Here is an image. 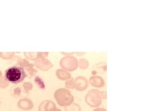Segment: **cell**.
Instances as JSON below:
<instances>
[{
	"mask_svg": "<svg viewBox=\"0 0 148 111\" xmlns=\"http://www.w3.org/2000/svg\"><path fill=\"white\" fill-rule=\"evenodd\" d=\"M107 98L106 91H100L97 89L88 90L85 98L86 103L92 108H97L102 103V100Z\"/></svg>",
	"mask_w": 148,
	"mask_h": 111,
	"instance_id": "1",
	"label": "cell"
},
{
	"mask_svg": "<svg viewBox=\"0 0 148 111\" xmlns=\"http://www.w3.org/2000/svg\"><path fill=\"white\" fill-rule=\"evenodd\" d=\"M5 75L6 79L13 84L21 82L26 77L24 69L18 66H12L8 68L6 70Z\"/></svg>",
	"mask_w": 148,
	"mask_h": 111,
	"instance_id": "2",
	"label": "cell"
},
{
	"mask_svg": "<svg viewBox=\"0 0 148 111\" xmlns=\"http://www.w3.org/2000/svg\"><path fill=\"white\" fill-rule=\"evenodd\" d=\"M56 99L61 106H70L73 102L74 98L69 90L60 89L56 92Z\"/></svg>",
	"mask_w": 148,
	"mask_h": 111,
	"instance_id": "3",
	"label": "cell"
},
{
	"mask_svg": "<svg viewBox=\"0 0 148 111\" xmlns=\"http://www.w3.org/2000/svg\"><path fill=\"white\" fill-rule=\"evenodd\" d=\"M88 81L84 77H79L75 80V87L77 90L83 91L86 90L88 86Z\"/></svg>",
	"mask_w": 148,
	"mask_h": 111,
	"instance_id": "4",
	"label": "cell"
},
{
	"mask_svg": "<svg viewBox=\"0 0 148 111\" xmlns=\"http://www.w3.org/2000/svg\"><path fill=\"white\" fill-rule=\"evenodd\" d=\"M89 83L91 86L96 88L103 87L105 86V82L103 78L98 75H94L90 77Z\"/></svg>",
	"mask_w": 148,
	"mask_h": 111,
	"instance_id": "5",
	"label": "cell"
},
{
	"mask_svg": "<svg viewBox=\"0 0 148 111\" xmlns=\"http://www.w3.org/2000/svg\"><path fill=\"white\" fill-rule=\"evenodd\" d=\"M89 62L85 58H81L79 61L80 68L82 69H86L89 66Z\"/></svg>",
	"mask_w": 148,
	"mask_h": 111,
	"instance_id": "6",
	"label": "cell"
},
{
	"mask_svg": "<svg viewBox=\"0 0 148 111\" xmlns=\"http://www.w3.org/2000/svg\"><path fill=\"white\" fill-rule=\"evenodd\" d=\"M67 111H81V109L79 105L74 104L72 106H70L69 108L66 109Z\"/></svg>",
	"mask_w": 148,
	"mask_h": 111,
	"instance_id": "7",
	"label": "cell"
},
{
	"mask_svg": "<svg viewBox=\"0 0 148 111\" xmlns=\"http://www.w3.org/2000/svg\"><path fill=\"white\" fill-rule=\"evenodd\" d=\"M92 111H107L106 109L103 108H97Z\"/></svg>",
	"mask_w": 148,
	"mask_h": 111,
	"instance_id": "8",
	"label": "cell"
},
{
	"mask_svg": "<svg viewBox=\"0 0 148 111\" xmlns=\"http://www.w3.org/2000/svg\"><path fill=\"white\" fill-rule=\"evenodd\" d=\"M61 111L60 110H57V111Z\"/></svg>",
	"mask_w": 148,
	"mask_h": 111,
	"instance_id": "9",
	"label": "cell"
}]
</instances>
